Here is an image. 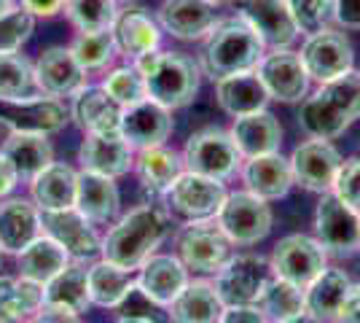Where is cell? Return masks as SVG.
I'll use <instances>...</instances> for the list:
<instances>
[{
  "label": "cell",
  "instance_id": "cell-20",
  "mask_svg": "<svg viewBox=\"0 0 360 323\" xmlns=\"http://www.w3.org/2000/svg\"><path fill=\"white\" fill-rule=\"evenodd\" d=\"M159 22L180 41H196L207 35L218 19L212 0H165L159 8Z\"/></svg>",
  "mask_w": 360,
  "mask_h": 323
},
{
  "label": "cell",
  "instance_id": "cell-55",
  "mask_svg": "<svg viewBox=\"0 0 360 323\" xmlns=\"http://www.w3.org/2000/svg\"><path fill=\"white\" fill-rule=\"evenodd\" d=\"M274 323H315L307 312H301V315H293V318H285V321H274Z\"/></svg>",
  "mask_w": 360,
  "mask_h": 323
},
{
  "label": "cell",
  "instance_id": "cell-4",
  "mask_svg": "<svg viewBox=\"0 0 360 323\" xmlns=\"http://www.w3.org/2000/svg\"><path fill=\"white\" fill-rule=\"evenodd\" d=\"M175 243H178V259L186 264V270L205 272V275H215L234 256V243L224 234L218 221H210V218L188 221L178 232Z\"/></svg>",
  "mask_w": 360,
  "mask_h": 323
},
{
  "label": "cell",
  "instance_id": "cell-53",
  "mask_svg": "<svg viewBox=\"0 0 360 323\" xmlns=\"http://www.w3.org/2000/svg\"><path fill=\"white\" fill-rule=\"evenodd\" d=\"M68 6V0H22V8L32 16H54Z\"/></svg>",
  "mask_w": 360,
  "mask_h": 323
},
{
  "label": "cell",
  "instance_id": "cell-14",
  "mask_svg": "<svg viewBox=\"0 0 360 323\" xmlns=\"http://www.w3.org/2000/svg\"><path fill=\"white\" fill-rule=\"evenodd\" d=\"M301 62L307 76L326 84L333 78L345 76L347 70H352V46L342 32L336 30H320L307 38V44L301 49Z\"/></svg>",
  "mask_w": 360,
  "mask_h": 323
},
{
  "label": "cell",
  "instance_id": "cell-1",
  "mask_svg": "<svg viewBox=\"0 0 360 323\" xmlns=\"http://www.w3.org/2000/svg\"><path fill=\"white\" fill-rule=\"evenodd\" d=\"M167 237V215L156 205H140L121 218L103 240V259L135 272Z\"/></svg>",
  "mask_w": 360,
  "mask_h": 323
},
{
  "label": "cell",
  "instance_id": "cell-23",
  "mask_svg": "<svg viewBox=\"0 0 360 323\" xmlns=\"http://www.w3.org/2000/svg\"><path fill=\"white\" fill-rule=\"evenodd\" d=\"M242 181L248 186V191H253L261 200H280L285 197L293 186V172L290 162L280 151L264 156H253L242 165Z\"/></svg>",
  "mask_w": 360,
  "mask_h": 323
},
{
  "label": "cell",
  "instance_id": "cell-34",
  "mask_svg": "<svg viewBox=\"0 0 360 323\" xmlns=\"http://www.w3.org/2000/svg\"><path fill=\"white\" fill-rule=\"evenodd\" d=\"M44 308V286L27 277H0V323L30 321Z\"/></svg>",
  "mask_w": 360,
  "mask_h": 323
},
{
  "label": "cell",
  "instance_id": "cell-6",
  "mask_svg": "<svg viewBox=\"0 0 360 323\" xmlns=\"http://www.w3.org/2000/svg\"><path fill=\"white\" fill-rule=\"evenodd\" d=\"M315 232L326 256L347 259L360 251V213L345 205L333 191H326L317 202Z\"/></svg>",
  "mask_w": 360,
  "mask_h": 323
},
{
  "label": "cell",
  "instance_id": "cell-39",
  "mask_svg": "<svg viewBox=\"0 0 360 323\" xmlns=\"http://www.w3.org/2000/svg\"><path fill=\"white\" fill-rule=\"evenodd\" d=\"M255 305L269 318V323L285 321V318H293V315L304 312V289L290 283V280L271 275Z\"/></svg>",
  "mask_w": 360,
  "mask_h": 323
},
{
  "label": "cell",
  "instance_id": "cell-47",
  "mask_svg": "<svg viewBox=\"0 0 360 323\" xmlns=\"http://www.w3.org/2000/svg\"><path fill=\"white\" fill-rule=\"evenodd\" d=\"M119 318H143L150 323H169V308L153 302L148 293L137 286V280L132 283V289L127 291V296L119 302Z\"/></svg>",
  "mask_w": 360,
  "mask_h": 323
},
{
  "label": "cell",
  "instance_id": "cell-11",
  "mask_svg": "<svg viewBox=\"0 0 360 323\" xmlns=\"http://www.w3.org/2000/svg\"><path fill=\"white\" fill-rule=\"evenodd\" d=\"M41 229L51 240H57L68 251L70 259H78V262H86L103 248L97 232H94V224L78 208L41 210Z\"/></svg>",
  "mask_w": 360,
  "mask_h": 323
},
{
  "label": "cell",
  "instance_id": "cell-50",
  "mask_svg": "<svg viewBox=\"0 0 360 323\" xmlns=\"http://www.w3.org/2000/svg\"><path fill=\"white\" fill-rule=\"evenodd\" d=\"M27 323H78V315L70 312V310H62V308H51V305H44L32 315Z\"/></svg>",
  "mask_w": 360,
  "mask_h": 323
},
{
  "label": "cell",
  "instance_id": "cell-37",
  "mask_svg": "<svg viewBox=\"0 0 360 323\" xmlns=\"http://www.w3.org/2000/svg\"><path fill=\"white\" fill-rule=\"evenodd\" d=\"M299 124L309 138L330 140V138H339L352 122L330 103L326 94L315 92L312 97L304 100V106L299 110Z\"/></svg>",
  "mask_w": 360,
  "mask_h": 323
},
{
  "label": "cell",
  "instance_id": "cell-49",
  "mask_svg": "<svg viewBox=\"0 0 360 323\" xmlns=\"http://www.w3.org/2000/svg\"><path fill=\"white\" fill-rule=\"evenodd\" d=\"M218 323H269V318L258 310V305H231L224 308Z\"/></svg>",
  "mask_w": 360,
  "mask_h": 323
},
{
  "label": "cell",
  "instance_id": "cell-12",
  "mask_svg": "<svg viewBox=\"0 0 360 323\" xmlns=\"http://www.w3.org/2000/svg\"><path fill=\"white\" fill-rule=\"evenodd\" d=\"M255 73L261 78L269 100L296 103L309 89V76L304 70V62L299 54H293L288 49H274L271 54H264Z\"/></svg>",
  "mask_w": 360,
  "mask_h": 323
},
{
  "label": "cell",
  "instance_id": "cell-21",
  "mask_svg": "<svg viewBox=\"0 0 360 323\" xmlns=\"http://www.w3.org/2000/svg\"><path fill=\"white\" fill-rule=\"evenodd\" d=\"M44 234L41 229V210L30 200L0 202V251L3 253H22L32 240Z\"/></svg>",
  "mask_w": 360,
  "mask_h": 323
},
{
  "label": "cell",
  "instance_id": "cell-48",
  "mask_svg": "<svg viewBox=\"0 0 360 323\" xmlns=\"http://www.w3.org/2000/svg\"><path fill=\"white\" fill-rule=\"evenodd\" d=\"M330 191L345 205H349L352 210L360 213V156L342 162V167H339L336 178H333Z\"/></svg>",
  "mask_w": 360,
  "mask_h": 323
},
{
  "label": "cell",
  "instance_id": "cell-54",
  "mask_svg": "<svg viewBox=\"0 0 360 323\" xmlns=\"http://www.w3.org/2000/svg\"><path fill=\"white\" fill-rule=\"evenodd\" d=\"M16 181H19L16 167L8 162V156L0 154V200H3V197H8V194L14 191Z\"/></svg>",
  "mask_w": 360,
  "mask_h": 323
},
{
  "label": "cell",
  "instance_id": "cell-10",
  "mask_svg": "<svg viewBox=\"0 0 360 323\" xmlns=\"http://www.w3.org/2000/svg\"><path fill=\"white\" fill-rule=\"evenodd\" d=\"M269 277L271 267L261 256H231V262L215 272L212 286H215L218 299L224 302V308L255 305Z\"/></svg>",
  "mask_w": 360,
  "mask_h": 323
},
{
  "label": "cell",
  "instance_id": "cell-32",
  "mask_svg": "<svg viewBox=\"0 0 360 323\" xmlns=\"http://www.w3.org/2000/svg\"><path fill=\"white\" fill-rule=\"evenodd\" d=\"M110 32H113L116 49H119L121 54L132 57V60L140 57V54H146V51L159 49V38H162L156 22L143 8H127V11H121L116 16V22H113V27H110Z\"/></svg>",
  "mask_w": 360,
  "mask_h": 323
},
{
  "label": "cell",
  "instance_id": "cell-56",
  "mask_svg": "<svg viewBox=\"0 0 360 323\" xmlns=\"http://www.w3.org/2000/svg\"><path fill=\"white\" fill-rule=\"evenodd\" d=\"M116 323H150V321H143V318H119Z\"/></svg>",
  "mask_w": 360,
  "mask_h": 323
},
{
  "label": "cell",
  "instance_id": "cell-51",
  "mask_svg": "<svg viewBox=\"0 0 360 323\" xmlns=\"http://www.w3.org/2000/svg\"><path fill=\"white\" fill-rule=\"evenodd\" d=\"M336 19L345 27L360 30V0H336Z\"/></svg>",
  "mask_w": 360,
  "mask_h": 323
},
{
  "label": "cell",
  "instance_id": "cell-46",
  "mask_svg": "<svg viewBox=\"0 0 360 323\" xmlns=\"http://www.w3.org/2000/svg\"><path fill=\"white\" fill-rule=\"evenodd\" d=\"M103 89H105L121 108L135 106V103L148 97L146 81H143V76H140V70H137L135 65H132V68H116V70L105 78Z\"/></svg>",
  "mask_w": 360,
  "mask_h": 323
},
{
  "label": "cell",
  "instance_id": "cell-43",
  "mask_svg": "<svg viewBox=\"0 0 360 323\" xmlns=\"http://www.w3.org/2000/svg\"><path fill=\"white\" fill-rule=\"evenodd\" d=\"M32 30H35V16L30 11L19 8H8L0 14V54H14L30 41Z\"/></svg>",
  "mask_w": 360,
  "mask_h": 323
},
{
  "label": "cell",
  "instance_id": "cell-29",
  "mask_svg": "<svg viewBox=\"0 0 360 323\" xmlns=\"http://www.w3.org/2000/svg\"><path fill=\"white\" fill-rule=\"evenodd\" d=\"M73 97V119L84 132H119L124 108L103 87H84Z\"/></svg>",
  "mask_w": 360,
  "mask_h": 323
},
{
  "label": "cell",
  "instance_id": "cell-42",
  "mask_svg": "<svg viewBox=\"0 0 360 323\" xmlns=\"http://www.w3.org/2000/svg\"><path fill=\"white\" fill-rule=\"evenodd\" d=\"M73 57L78 60V65L89 73V70H103L108 62L116 57V41L110 30H97V32H81L73 41Z\"/></svg>",
  "mask_w": 360,
  "mask_h": 323
},
{
  "label": "cell",
  "instance_id": "cell-38",
  "mask_svg": "<svg viewBox=\"0 0 360 323\" xmlns=\"http://www.w3.org/2000/svg\"><path fill=\"white\" fill-rule=\"evenodd\" d=\"M137 277L119 264L94 262L89 267V302L97 308H119Z\"/></svg>",
  "mask_w": 360,
  "mask_h": 323
},
{
  "label": "cell",
  "instance_id": "cell-7",
  "mask_svg": "<svg viewBox=\"0 0 360 323\" xmlns=\"http://www.w3.org/2000/svg\"><path fill=\"white\" fill-rule=\"evenodd\" d=\"M218 227L234 246H255L271 229V210L266 200L255 197L253 191H234L226 194L224 205L215 213Z\"/></svg>",
  "mask_w": 360,
  "mask_h": 323
},
{
  "label": "cell",
  "instance_id": "cell-58",
  "mask_svg": "<svg viewBox=\"0 0 360 323\" xmlns=\"http://www.w3.org/2000/svg\"><path fill=\"white\" fill-rule=\"evenodd\" d=\"M0 262H3V251H0Z\"/></svg>",
  "mask_w": 360,
  "mask_h": 323
},
{
  "label": "cell",
  "instance_id": "cell-52",
  "mask_svg": "<svg viewBox=\"0 0 360 323\" xmlns=\"http://www.w3.org/2000/svg\"><path fill=\"white\" fill-rule=\"evenodd\" d=\"M336 323H360V286H352L345 305L336 315Z\"/></svg>",
  "mask_w": 360,
  "mask_h": 323
},
{
  "label": "cell",
  "instance_id": "cell-3",
  "mask_svg": "<svg viewBox=\"0 0 360 323\" xmlns=\"http://www.w3.org/2000/svg\"><path fill=\"white\" fill-rule=\"evenodd\" d=\"M261 57H264V41L258 38V32L250 27L245 16L215 22L205 46V68L212 78L255 70Z\"/></svg>",
  "mask_w": 360,
  "mask_h": 323
},
{
  "label": "cell",
  "instance_id": "cell-45",
  "mask_svg": "<svg viewBox=\"0 0 360 323\" xmlns=\"http://www.w3.org/2000/svg\"><path fill=\"white\" fill-rule=\"evenodd\" d=\"M320 92L326 94L349 122H355L360 116V73L347 70L345 76L333 78V81H326V84L320 87Z\"/></svg>",
  "mask_w": 360,
  "mask_h": 323
},
{
  "label": "cell",
  "instance_id": "cell-28",
  "mask_svg": "<svg viewBox=\"0 0 360 323\" xmlns=\"http://www.w3.org/2000/svg\"><path fill=\"white\" fill-rule=\"evenodd\" d=\"M78 172L62 162H51L35 178H30V194L38 210H62L75 208Z\"/></svg>",
  "mask_w": 360,
  "mask_h": 323
},
{
  "label": "cell",
  "instance_id": "cell-31",
  "mask_svg": "<svg viewBox=\"0 0 360 323\" xmlns=\"http://www.w3.org/2000/svg\"><path fill=\"white\" fill-rule=\"evenodd\" d=\"M224 312V302L218 299L215 286L207 280H188L186 289L169 302L172 323H218Z\"/></svg>",
  "mask_w": 360,
  "mask_h": 323
},
{
  "label": "cell",
  "instance_id": "cell-18",
  "mask_svg": "<svg viewBox=\"0 0 360 323\" xmlns=\"http://www.w3.org/2000/svg\"><path fill=\"white\" fill-rule=\"evenodd\" d=\"M35 81L46 97H73L86 87V70L78 65L70 49L51 46L35 62Z\"/></svg>",
  "mask_w": 360,
  "mask_h": 323
},
{
  "label": "cell",
  "instance_id": "cell-30",
  "mask_svg": "<svg viewBox=\"0 0 360 323\" xmlns=\"http://www.w3.org/2000/svg\"><path fill=\"white\" fill-rule=\"evenodd\" d=\"M44 305L51 308L70 310V312H84L89 308V267L84 262L68 264L65 270H60L57 275L51 277L44 286Z\"/></svg>",
  "mask_w": 360,
  "mask_h": 323
},
{
  "label": "cell",
  "instance_id": "cell-26",
  "mask_svg": "<svg viewBox=\"0 0 360 323\" xmlns=\"http://www.w3.org/2000/svg\"><path fill=\"white\" fill-rule=\"evenodd\" d=\"M215 92H218L221 108L234 119L255 113V110H264L266 103H269V94H266L255 70L215 78Z\"/></svg>",
  "mask_w": 360,
  "mask_h": 323
},
{
  "label": "cell",
  "instance_id": "cell-27",
  "mask_svg": "<svg viewBox=\"0 0 360 323\" xmlns=\"http://www.w3.org/2000/svg\"><path fill=\"white\" fill-rule=\"evenodd\" d=\"M119 186L113 178L84 170L78 172V186H75V208L89 218L91 224H108L119 213Z\"/></svg>",
  "mask_w": 360,
  "mask_h": 323
},
{
  "label": "cell",
  "instance_id": "cell-44",
  "mask_svg": "<svg viewBox=\"0 0 360 323\" xmlns=\"http://www.w3.org/2000/svg\"><path fill=\"white\" fill-rule=\"evenodd\" d=\"M288 8L301 32L315 35L336 19V0H288Z\"/></svg>",
  "mask_w": 360,
  "mask_h": 323
},
{
  "label": "cell",
  "instance_id": "cell-24",
  "mask_svg": "<svg viewBox=\"0 0 360 323\" xmlns=\"http://www.w3.org/2000/svg\"><path fill=\"white\" fill-rule=\"evenodd\" d=\"M188 283V270L178 256L169 253H153L148 262L140 267L137 286L148 293L153 302L169 308V302L178 296Z\"/></svg>",
  "mask_w": 360,
  "mask_h": 323
},
{
  "label": "cell",
  "instance_id": "cell-57",
  "mask_svg": "<svg viewBox=\"0 0 360 323\" xmlns=\"http://www.w3.org/2000/svg\"><path fill=\"white\" fill-rule=\"evenodd\" d=\"M11 3H14V0H0V14H3V11H8V8H11Z\"/></svg>",
  "mask_w": 360,
  "mask_h": 323
},
{
  "label": "cell",
  "instance_id": "cell-2",
  "mask_svg": "<svg viewBox=\"0 0 360 323\" xmlns=\"http://www.w3.org/2000/svg\"><path fill=\"white\" fill-rule=\"evenodd\" d=\"M135 68L146 81V92L165 108L188 106L199 92V68L180 51H146L135 57Z\"/></svg>",
  "mask_w": 360,
  "mask_h": 323
},
{
  "label": "cell",
  "instance_id": "cell-15",
  "mask_svg": "<svg viewBox=\"0 0 360 323\" xmlns=\"http://www.w3.org/2000/svg\"><path fill=\"white\" fill-rule=\"evenodd\" d=\"M290 162V172H293V184L304 186L309 191H320L326 194L333 186V178L342 167V156L330 146L328 140H307L293 151Z\"/></svg>",
  "mask_w": 360,
  "mask_h": 323
},
{
  "label": "cell",
  "instance_id": "cell-40",
  "mask_svg": "<svg viewBox=\"0 0 360 323\" xmlns=\"http://www.w3.org/2000/svg\"><path fill=\"white\" fill-rule=\"evenodd\" d=\"M35 65L22 54H0V100H30L38 97Z\"/></svg>",
  "mask_w": 360,
  "mask_h": 323
},
{
  "label": "cell",
  "instance_id": "cell-35",
  "mask_svg": "<svg viewBox=\"0 0 360 323\" xmlns=\"http://www.w3.org/2000/svg\"><path fill=\"white\" fill-rule=\"evenodd\" d=\"M3 156H8V162L16 167L19 178H35L44 167L54 162V151L46 135L38 132H11L8 140L3 143Z\"/></svg>",
  "mask_w": 360,
  "mask_h": 323
},
{
  "label": "cell",
  "instance_id": "cell-41",
  "mask_svg": "<svg viewBox=\"0 0 360 323\" xmlns=\"http://www.w3.org/2000/svg\"><path fill=\"white\" fill-rule=\"evenodd\" d=\"M65 11L81 32L110 30L119 16L116 0H68Z\"/></svg>",
  "mask_w": 360,
  "mask_h": 323
},
{
  "label": "cell",
  "instance_id": "cell-16",
  "mask_svg": "<svg viewBox=\"0 0 360 323\" xmlns=\"http://www.w3.org/2000/svg\"><path fill=\"white\" fill-rule=\"evenodd\" d=\"M119 132L137 151L150 148V146H162L172 132V113H169V108L146 97V100L121 110Z\"/></svg>",
  "mask_w": 360,
  "mask_h": 323
},
{
  "label": "cell",
  "instance_id": "cell-22",
  "mask_svg": "<svg viewBox=\"0 0 360 323\" xmlns=\"http://www.w3.org/2000/svg\"><path fill=\"white\" fill-rule=\"evenodd\" d=\"M352 280L345 270H323L320 275L304 289V312L315 323L336 321L339 310L345 305Z\"/></svg>",
  "mask_w": 360,
  "mask_h": 323
},
{
  "label": "cell",
  "instance_id": "cell-36",
  "mask_svg": "<svg viewBox=\"0 0 360 323\" xmlns=\"http://www.w3.org/2000/svg\"><path fill=\"white\" fill-rule=\"evenodd\" d=\"M135 170L146 189H150L153 194H167V189L178 181L186 165H183V156L169 151L162 143V146L140 148V154L135 156Z\"/></svg>",
  "mask_w": 360,
  "mask_h": 323
},
{
  "label": "cell",
  "instance_id": "cell-8",
  "mask_svg": "<svg viewBox=\"0 0 360 323\" xmlns=\"http://www.w3.org/2000/svg\"><path fill=\"white\" fill-rule=\"evenodd\" d=\"M167 205L172 213H178L186 221H199V218H212L218 208L226 200L224 181H215L207 175H199L191 170H183L178 181L167 189Z\"/></svg>",
  "mask_w": 360,
  "mask_h": 323
},
{
  "label": "cell",
  "instance_id": "cell-33",
  "mask_svg": "<svg viewBox=\"0 0 360 323\" xmlns=\"http://www.w3.org/2000/svg\"><path fill=\"white\" fill-rule=\"evenodd\" d=\"M16 264H19V277H27V280L46 286L60 270L70 264V256L57 240H51L49 234H41L22 253H16Z\"/></svg>",
  "mask_w": 360,
  "mask_h": 323
},
{
  "label": "cell",
  "instance_id": "cell-19",
  "mask_svg": "<svg viewBox=\"0 0 360 323\" xmlns=\"http://www.w3.org/2000/svg\"><path fill=\"white\" fill-rule=\"evenodd\" d=\"M242 16L258 32L264 46L288 49L299 35L288 0H242Z\"/></svg>",
  "mask_w": 360,
  "mask_h": 323
},
{
  "label": "cell",
  "instance_id": "cell-25",
  "mask_svg": "<svg viewBox=\"0 0 360 323\" xmlns=\"http://www.w3.org/2000/svg\"><path fill=\"white\" fill-rule=\"evenodd\" d=\"M231 138L237 143L242 159H253V156L280 151L283 127H280V122H277L271 113L255 110V113H248V116H237V119H234Z\"/></svg>",
  "mask_w": 360,
  "mask_h": 323
},
{
  "label": "cell",
  "instance_id": "cell-17",
  "mask_svg": "<svg viewBox=\"0 0 360 323\" xmlns=\"http://www.w3.org/2000/svg\"><path fill=\"white\" fill-rule=\"evenodd\" d=\"M78 162L84 165V170L119 178L135 167V148L121 138V132H86L78 151Z\"/></svg>",
  "mask_w": 360,
  "mask_h": 323
},
{
  "label": "cell",
  "instance_id": "cell-5",
  "mask_svg": "<svg viewBox=\"0 0 360 323\" xmlns=\"http://www.w3.org/2000/svg\"><path fill=\"white\" fill-rule=\"evenodd\" d=\"M183 165L191 172L207 175L215 181H226L242 167V154L231 132L207 127L188 138L186 148H183Z\"/></svg>",
  "mask_w": 360,
  "mask_h": 323
},
{
  "label": "cell",
  "instance_id": "cell-9",
  "mask_svg": "<svg viewBox=\"0 0 360 323\" xmlns=\"http://www.w3.org/2000/svg\"><path fill=\"white\" fill-rule=\"evenodd\" d=\"M326 251L323 246L307 234H288L271 251V275L290 280L301 289H307L323 270H326Z\"/></svg>",
  "mask_w": 360,
  "mask_h": 323
},
{
  "label": "cell",
  "instance_id": "cell-13",
  "mask_svg": "<svg viewBox=\"0 0 360 323\" xmlns=\"http://www.w3.org/2000/svg\"><path fill=\"white\" fill-rule=\"evenodd\" d=\"M68 122V110L57 97H30V100H0V124L11 132H60Z\"/></svg>",
  "mask_w": 360,
  "mask_h": 323
}]
</instances>
